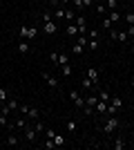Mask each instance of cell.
<instances>
[{
	"instance_id": "6da1fadb",
	"label": "cell",
	"mask_w": 134,
	"mask_h": 150,
	"mask_svg": "<svg viewBox=\"0 0 134 150\" xmlns=\"http://www.w3.org/2000/svg\"><path fill=\"white\" fill-rule=\"evenodd\" d=\"M119 128V117L116 114H107V119L103 121V125H101V130L105 132V134H112V132Z\"/></svg>"
},
{
	"instance_id": "7a4b0ae2",
	"label": "cell",
	"mask_w": 134,
	"mask_h": 150,
	"mask_svg": "<svg viewBox=\"0 0 134 150\" xmlns=\"http://www.w3.org/2000/svg\"><path fill=\"white\" fill-rule=\"evenodd\" d=\"M121 105H123L121 96H112V99H109V103H107V112H105V114H116L119 110H121Z\"/></svg>"
},
{
	"instance_id": "3957f363",
	"label": "cell",
	"mask_w": 134,
	"mask_h": 150,
	"mask_svg": "<svg viewBox=\"0 0 134 150\" xmlns=\"http://www.w3.org/2000/svg\"><path fill=\"white\" fill-rule=\"evenodd\" d=\"M69 99L74 101V105H76L78 110H83V108H85V99L81 96V92H78V90H69Z\"/></svg>"
},
{
	"instance_id": "277c9868",
	"label": "cell",
	"mask_w": 134,
	"mask_h": 150,
	"mask_svg": "<svg viewBox=\"0 0 134 150\" xmlns=\"http://www.w3.org/2000/svg\"><path fill=\"white\" fill-rule=\"evenodd\" d=\"M25 137H27V141H29V144H38V132H36V128H34V125H29V123L25 125Z\"/></svg>"
},
{
	"instance_id": "5b68a950",
	"label": "cell",
	"mask_w": 134,
	"mask_h": 150,
	"mask_svg": "<svg viewBox=\"0 0 134 150\" xmlns=\"http://www.w3.org/2000/svg\"><path fill=\"white\" fill-rule=\"evenodd\" d=\"M43 31L47 34V36H51V34H56V31H58V25L51 18H47V20H43Z\"/></svg>"
},
{
	"instance_id": "8992f818",
	"label": "cell",
	"mask_w": 134,
	"mask_h": 150,
	"mask_svg": "<svg viewBox=\"0 0 134 150\" xmlns=\"http://www.w3.org/2000/svg\"><path fill=\"white\" fill-rule=\"evenodd\" d=\"M22 117H27V121H29V123H32V121H38V119H40V110H36V108L29 105L27 114H22Z\"/></svg>"
},
{
	"instance_id": "52a82bcc",
	"label": "cell",
	"mask_w": 134,
	"mask_h": 150,
	"mask_svg": "<svg viewBox=\"0 0 134 150\" xmlns=\"http://www.w3.org/2000/svg\"><path fill=\"white\" fill-rule=\"evenodd\" d=\"M43 79L49 83V88H51V90H58V79H56L54 74H49V72H43Z\"/></svg>"
},
{
	"instance_id": "ba28073f",
	"label": "cell",
	"mask_w": 134,
	"mask_h": 150,
	"mask_svg": "<svg viewBox=\"0 0 134 150\" xmlns=\"http://www.w3.org/2000/svg\"><path fill=\"white\" fill-rule=\"evenodd\" d=\"M107 18L112 20V23H121V11H119V9H112V11H107Z\"/></svg>"
},
{
	"instance_id": "9c48e42d",
	"label": "cell",
	"mask_w": 134,
	"mask_h": 150,
	"mask_svg": "<svg viewBox=\"0 0 134 150\" xmlns=\"http://www.w3.org/2000/svg\"><path fill=\"white\" fill-rule=\"evenodd\" d=\"M94 112H98V114H105V112H107V103L98 99V103L94 105Z\"/></svg>"
},
{
	"instance_id": "30bf717a",
	"label": "cell",
	"mask_w": 134,
	"mask_h": 150,
	"mask_svg": "<svg viewBox=\"0 0 134 150\" xmlns=\"http://www.w3.org/2000/svg\"><path fill=\"white\" fill-rule=\"evenodd\" d=\"M87 76L92 79V83H94V85H98V69H94V67H87Z\"/></svg>"
},
{
	"instance_id": "8fae6325",
	"label": "cell",
	"mask_w": 134,
	"mask_h": 150,
	"mask_svg": "<svg viewBox=\"0 0 134 150\" xmlns=\"http://www.w3.org/2000/svg\"><path fill=\"white\" fill-rule=\"evenodd\" d=\"M87 50L89 52H96V50H98V38H87Z\"/></svg>"
},
{
	"instance_id": "7c38bea8",
	"label": "cell",
	"mask_w": 134,
	"mask_h": 150,
	"mask_svg": "<svg viewBox=\"0 0 134 150\" xmlns=\"http://www.w3.org/2000/svg\"><path fill=\"white\" fill-rule=\"evenodd\" d=\"M18 52H20V54H27V52H29V43H27V38H22V40L18 43Z\"/></svg>"
},
{
	"instance_id": "4fadbf2b",
	"label": "cell",
	"mask_w": 134,
	"mask_h": 150,
	"mask_svg": "<svg viewBox=\"0 0 134 150\" xmlns=\"http://www.w3.org/2000/svg\"><path fill=\"white\" fill-rule=\"evenodd\" d=\"M121 20H125V25H134V11H125Z\"/></svg>"
},
{
	"instance_id": "5bb4252c",
	"label": "cell",
	"mask_w": 134,
	"mask_h": 150,
	"mask_svg": "<svg viewBox=\"0 0 134 150\" xmlns=\"http://www.w3.org/2000/svg\"><path fill=\"white\" fill-rule=\"evenodd\" d=\"M78 13H76V9H69V7H65V20H74Z\"/></svg>"
},
{
	"instance_id": "9a60e30c",
	"label": "cell",
	"mask_w": 134,
	"mask_h": 150,
	"mask_svg": "<svg viewBox=\"0 0 134 150\" xmlns=\"http://www.w3.org/2000/svg\"><path fill=\"white\" fill-rule=\"evenodd\" d=\"M51 18H65V7H56L51 11Z\"/></svg>"
},
{
	"instance_id": "2e32d148",
	"label": "cell",
	"mask_w": 134,
	"mask_h": 150,
	"mask_svg": "<svg viewBox=\"0 0 134 150\" xmlns=\"http://www.w3.org/2000/svg\"><path fill=\"white\" fill-rule=\"evenodd\" d=\"M94 9H96L98 13H101V16H107V7H105V2H96V5H94Z\"/></svg>"
},
{
	"instance_id": "e0dca14e",
	"label": "cell",
	"mask_w": 134,
	"mask_h": 150,
	"mask_svg": "<svg viewBox=\"0 0 134 150\" xmlns=\"http://www.w3.org/2000/svg\"><path fill=\"white\" fill-rule=\"evenodd\" d=\"M98 99L105 101V103H109V99H112V94L107 92V90H98Z\"/></svg>"
},
{
	"instance_id": "ac0fdd59",
	"label": "cell",
	"mask_w": 134,
	"mask_h": 150,
	"mask_svg": "<svg viewBox=\"0 0 134 150\" xmlns=\"http://www.w3.org/2000/svg\"><path fill=\"white\" fill-rule=\"evenodd\" d=\"M32 125H34V128H36V132H38V134H40V132H45V130H47V128H45V123H43V121H32Z\"/></svg>"
},
{
	"instance_id": "d6986e66",
	"label": "cell",
	"mask_w": 134,
	"mask_h": 150,
	"mask_svg": "<svg viewBox=\"0 0 134 150\" xmlns=\"http://www.w3.org/2000/svg\"><path fill=\"white\" fill-rule=\"evenodd\" d=\"M83 52H85V45H81V43L72 45V54H83Z\"/></svg>"
},
{
	"instance_id": "ffe728a7",
	"label": "cell",
	"mask_w": 134,
	"mask_h": 150,
	"mask_svg": "<svg viewBox=\"0 0 134 150\" xmlns=\"http://www.w3.org/2000/svg\"><path fill=\"white\" fill-rule=\"evenodd\" d=\"M96 103H98V94H92V96L85 101V105H87V108H94Z\"/></svg>"
},
{
	"instance_id": "44dd1931",
	"label": "cell",
	"mask_w": 134,
	"mask_h": 150,
	"mask_svg": "<svg viewBox=\"0 0 134 150\" xmlns=\"http://www.w3.org/2000/svg\"><path fill=\"white\" fill-rule=\"evenodd\" d=\"M18 36H20V38H27V40H29V27L22 25V27L18 29Z\"/></svg>"
},
{
	"instance_id": "7402d4cb",
	"label": "cell",
	"mask_w": 134,
	"mask_h": 150,
	"mask_svg": "<svg viewBox=\"0 0 134 150\" xmlns=\"http://www.w3.org/2000/svg\"><path fill=\"white\" fill-rule=\"evenodd\" d=\"M67 63H69V56H67V54H60V52H58V65L63 67V65H67Z\"/></svg>"
},
{
	"instance_id": "603a6c76",
	"label": "cell",
	"mask_w": 134,
	"mask_h": 150,
	"mask_svg": "<svg viewBox=\"0 0 134 150\" xmlns=\"http://www.w3.org/2000/svg\"><path fill=\"white\" fill-rule=\"evenodd\" d=\"M105 7H107V11H112V9H119V0H105Z\"/></svg>"
},
{
	"instance_id": "cb8c5ba5",
	"label": "cell",
	"mask_w": 134,
	"mask_h": 150,
	"mask_svg": "<svg viewBox=\"0 0 134 150\" xmlns=\"http://www.w3.org/2000/svg\"><path fill=\"white\" fill-rule=\"evenodd\" d=\"M60 74H63L65 79H67V76H72V65H69V63H67V65H63V67H60Z\"/></svg>"
},
{
	"instance_id": "d4e9b609",
	"label": "cell",
	"mask_w": 134,
	"mask_h": 150,
	"mask_svg": "<svg viewBox=\"0 0 134 150\" xmlns=\"http://www.w3.org/2000/svg\"><path fill=\"white\" fill-rule=\"evenodd\" d=\"M78 130V123H76V121H67V132H72V134H74V132H76Z\"/></svg>"
},
{
	"instance_id": "484cf974",
	"label": "cell",
	"mask_w": 134,
	"mask_h": 150,
	"mask_svg": "<svg viewBox=\"0 0 134 150\" xmlns=\"http://www.w3.org/2000/svg\"><path fill=\"white\" fill-rule=\"evenodd\" d=\"M125 146H128V144H125L123 139H116L114 144H112V148H114V150H123V148H125Z\"/></svg>"
},
{
	"instance_id": "4316f807",
	"label": "cell",
	"mask_w": 134,
	"mask_h": 150,
	"mask_svg": "<svg viewBox=\"0 0 134 150\" xmlns=\"http://www.w3.org/2000/svg\"><path fill=\"white\" fill-rule=\"evenodd\" d=\"M83 88L89 90V88H96V85L92 83V79H89V76H83Z\"/></svg>"
},
{
	"instance_id": "83f0119b",
	"label": "cell",
	"mask_w": 134,
	"mask_h": 150,
	"mask_svg": "<svg viewBox=\"0 0 134 150\" xmlns=\"http://www.w3.org/2000/svg\"><path fill=\"white\" fill-rule=\"evenodd\" d=\"M72 5H74V9H76V11H83V9H85L83 0H72Z\"/></svg>"
},
{
	"instance_id": "f1b7e54d",
	"label": "cell",
	"mask_w": 134,
	"mask_h": 150,
	"mask_svg": "<svg viewBox=\"0 0 134 150\" xmlns=\"http://www.w3.org/2000/svg\"><path fill=\"white\" fill-rule=\"evenodd\" d=\"M112 25H114V23H112L107 16H103V29H107V31H109V29H112Z\"/></svg>"
},
{
	"instance_id": "f546056e",
	"label": "cell",
	"mask_w": 134,
	"mask_h": 150,
	"mask_svg": "<svg viewBox=\"0 0 134 150\" xmlns=\"http://www.w3.org/2000/svg\"><path fill=\"white\" fill-rule=\"evenodd\" d=\"M7 146H18V137H16V134H9V137H7Z\"/></svg>"
},
{
	"instance_id": "4dcf8cb0",
	"label": "cell",
	"mask_w": 134,
	"mask_h": 150,
	"mask_svg": "<svg viewBox=\"0 0 134 150\" xmlns=\"http://www.w3.org/2000/svg\"><path fill=\"white\" fill-rule=\"evenodd\" d=\"M67 34H69V36H78V27L76 25H67Z\"/></svg>"
},
{
	"instance_id": "1f68e13d",
	"label": "cell",
	"mask_w": 134,
	"mask_h": 150,
	"mask_svg": "<svg viewBox=\"0 0 134 150\" xmlns=\"http://www.w3.org/2000/svg\"><path fill=\"white\" fill-rule=\"evenodd\" d=\"M128 38H130V36H128V31H123V29L116 34V40H121V43H123V40H128Z\"/></svg>"
},
{
	"instance_id": "d6a6232c",
	"label": "cell",
	"mask_w": 134,
	"mask_h": 150,
	"mask_svg": "<svg viewBox=\"0 0 134 150\" xmlns=\"http://www.w3.org/2000/svg\"><path fill=\"white\" fill-rule=\"evenodd\" d=\"M0 125L9 128V117H7V114H0Z\"/></svg>"
},
{
	"instance_id": "836d02e7",
	"label": "cell",
	"mask_w": 134,
	"mask_h": 150,
	"mask_svg": "<svg viewBox=\"0 0 134 150\" xmlns=\"http://www.w3.org/2000/svg\"><path fill=\"white\" fill-rule=\"evenodd\" d=\"M43 148H47V150H51V148H56V144H54V139H47L43 144Z\"/></svg>"
},
{
	"instance_id": "e575fe53",
	"label": "cell",
	"mask_w": 134,
	"mask_h": 150,
	"mask_svg": "<svg viewBox=\"0 0 134 150\" xmlns=\"http://www.w3.org/2000/svg\"><path fill=\"white\" fill-rule=\"evenodd\" d=\"M54 144H56V148H58V146H63V144H65V139L60 137V134H56V137H54Z\"/></svg>"
},
{
	"instance_id": "d590c367",
	"label": "cell",
	"mask_w": 134,
	"mask_h": 150,
	"mask_svg": "<svg viewBox=\"0 0 134 150\" xmlns=\"http://www.w3.org/2000/svg\"><path fill=\"white\" fill-rule=\"evenodd\" d=\"M49 61L54 63V65H58V52H51V54H49Z\"/></svg>"
},
{
	"instance_id": "8d00e7d4",
	"label": "cell",
	"mask_w": 134,
	"mask_h": 150,
	"mask_svg": "<svg viewBox=\"0 0 134 150\" xmlns=\"http://www.w3.org/2000/svg\"><path fill=\"white\" fill-rule=\"evenodd\" d=\"M47 2H49L51 9H56V7H63V5H60V0H47Z\"/></svg>"
},
{
	"instance_id": "74e56055",
	"label": "cell",
	"mask_w": 134,
	"mask_h": 150,
	"mask_svg": "<svg viewBox=\"0 0 134 150\" xmlns=\"http://www.w3.org/2000/svg\"><path fill=\"white\" fill-rule=\"evenodd\" d=\"M38 36V29H36V27H29V38H36Z\"/></svg>"
},
{
	"instance_id": "f35d334b",
	"label": "cell",
	"mask_w": 134,
	"mask_h": 150,
	"mask_svg": "<svg viewBox=\"0 0 134 150\" xmlns=\"http://www.w3.org/2000/svg\"><path fill=\"white\" fill-rule=\"evenodd\" d=\"M87 38H98V31H96V29H89L87 31Z\"/></svg>"
},
{
	"instance_id": "ab89813d",
	"label": "cell",
	"mask_w": 134,
	"mask_h": 150,
	"mask_svg": "<svg viewBox=\"0 0 134 150\" xmlns=\"http://www.w3.org/2000/svg\"><path fill=\"white\" fill-rule=\"evenodd\" d=\"M45 134H47V139H54V137H56V132H54V130H45Z\"/></svg>"
},
{
	"instance_id": "60d3db41",
	"label": "cell",
	"mask_w": 134,
	"mask_h": 150,
	"mask_svg": "<svg viewBox=\"0 0 134 150\" xmlns=\"http://www.w3.org/2000/svg\"><path fill=\"white\" fill-rule=\"evenodd\" d=\"M125 31H128V36H134V25H128V29H125Z\"/></svg>"
},
{
	"instance_id": "b9f144b4",
	"label": "cell",
	"mask_w": 134,
	"mask_h": 150,
	"mask_svg": "<svg viewBox=\"0 0 134 150\" xmlns=\"http://www.w3.org/2000/svg\"><path fill=\"white\" fill-rule=\"evenodd\" d=\"M0 101H7V90H0Z\"/></svg>"
},
{
	"instance_id": "7bdbcfd3",
	"label": "cell",
	"mask_w": 134,
	"mask_h": 150,
	"mask_svg": "<svg viewBox=\"0 0 134 150\" xmlns=\"http://www.w3.org/2000/svg\"><path fill=\"white\" fill-rule=\"evenodd\" d=\"M67 2H72V0H60V5H65V7H67Z\"/></svg>"
},
{
	"instance_id": "ee69618b",
	"label": "cell",
	"mask_w": 134,
	"mask_h": 150,
	"mask_svg": "<svg viewBox=\"0 0 134 150\" xmlns=\"http://www.w3.org/2000/svg\"><path fill=\"white\" fill-rule=\"evenodd\" d=\"M130 85H132V90H134V76H132V81H130Z\"/></svg>"
},
{
	"instance_id": "f6af8a7d",
	"label": "cell",
	"mask_w": 134,
	"mask_h": 150,
	"mask_svg": "<svg viewBox=\"0 0 134 150\" xmlns=\"http://www.w3.org/2000/svg\"><path fill=\"white\" fill-rule=\"evenodd\" d=\"M121 2H123V0H121Z\"/></svg>"
}]
</instances>
